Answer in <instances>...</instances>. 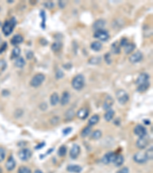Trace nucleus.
<instances>
[{"instance_id":"2f4dec72","label":"nucleus","mask_w":153,"mask_h":173,"mask_svg":"<svg viewBox=\"0 0 153 173\" xmlns=\"http://www.w3.org/2000/svg\"><path fill=\"white\" fill-rule=\"evenodd\" d=\"M91 126L85 127V128L82 130V132H81V136L84 137V138H85V137H87L89 135L91 134Z\"/></svg>"},{"instance_id":"8fccbe9b","label":"nucleus","mask_w":153,"mask_h":173,"mask_svg":"<svg viewBox=\"0 0 153 173\" xmlns=\"http://www.w3.org/2000/svg\"><path fill=\"white\" fill-rule=\"evenodd\" d=\"M26 56H27V59H31L33 57V52L31 51H28L26 52Z\"/></svg>"},{"instance_id":"49530a36","label":"nucleus","mask_w":153,"mask_h":173,"mask_svg":"<svg viewBox=\"0 0 153 173\" xmlns=\"http://www.w3.org/2000/svg\"><path fill=\"white\" fill-rule=\"evenodd\" d=\"M64 76V73H63V72L61 70H58V71L56 73V77L57 79H60V78H62Z\"/></svg>"},{"instance_id":"f3484780","label":"nucleus","mask_w":153,"mask_h":173,"mask_svg":"<svg viewBox=\"0 0 153 173\" xmlns=\"http://www.w3.org/2000/svg\"><path fill=\"white\" fill-rule=\"evenodd\" d=\"M23 41H24V38H23V36L19 34H17L12 37L10 42H11V44H12V45H19V44H21Z\"/></svg>"},{"instance_id":"f257e3e1","label":"nucleus","mask_w":153,"mask_h":173,"mask_svg":"<svg viewBox=\"0 0 153 173\" xmlns=\"http://www.w3.org/2000/svg\"><path fill=\"white\" fill-rule=\"evenodd\" d=\"M16 26V19L15 17H12L10 19L6 20L2 26V32L5 35H9L14 30L15 27Z\"/></svg>"},{"instance_id":"864d4df0","label":"nucleus","mask_w":153,"mask_h":173,"mask_svg":"<svg viewBox=\"0 0 153 173\" xmlns=\"http://www.w3.org/2000/svg\"><path fill=\"white\" fill-rule=\"evenodd\" d=\"M0 173H2V169L1 167H0Z\"/></svg>"},{"instance_id":"9b49d317","label":"nucleus","mask_w":153,"mask_h":173,"mask_svg":"<svg viewBox=\"0 0 153 173\" xmlns=\"http://www.w3.org/2000/svg\"><path fill=\"white\" fill-rule=\"evenodd\" d=\"M115 156H116V154L114 152H110L107 153V154H105L103 155V159H102V162H103V163L106 164V165L109 164V163L113 162V160H114Z\"/></svg>"},{"instance_id":"c9c22d12","label":"nucleus","mask_w":153,"mask_h":173,"mask_svg":"<svg viewBox=\"0 0 153 173\" xmlns=\"http://www.w3.org/2000/svg\"><path fill=\"white\" fill-rule=\"evenodd\" d=\"M40 16L42 18V22L41 23V26L42 29H44V28H45V22H46V15L44 13V10L41 11Z\"/></svg>"},{"instance_id":"3c124183","label":"nucleus","mask_w":153,"mask_h":173,"mask_svg":"<svg viewBox=\"0 0 153 173\" xmlns=\"http://www.w3.org/2000/svg\"><path fill=\"white\" fill-rule=\"evenodd\" d=\"M44 145H45L44 143H41V144H38V145H36V147H35V149H36V150H38V149H41V148H43Z\"/></svg>"},{"instance_id":"dca6fc26","label":"nucleus","mask_w":153,"mask_h":173,"mask_svg":"<svg viewBox=\"0 0 153 173\" xmlns=\"http://www.w3.org/2000/svg\"><path fill=\"white\" fill-rule=\"evenodd\" d=\"M113 103H114V100L110 96H107L106 99L104 100L103 102V108L105 110H109L113 106Z\"/></svg>"},{"instance_id":"58836bf2","label":"nucleus","mask_w":153,"mask_h":173,"mask_svg":"<svg viewBox=\"0 0 153 173\" xmlns=\"http://www.w3.org/2000/svg\"><path fill=\"white\" fill-rule=\"evenodd\" d=\"M65 116H66L67 119V120H70V119H72L74 116V112L73 110H68V111L66 112Z\"/></svg>"},{"instance_id":"4be33fe9","label":"nucleus","mask_w":153,"mask_h":173,"mask_svg":"<svg viewBox=\"0 0 153 173\" xmlns=\"http://www.w3.org/2000/svg\"><path fill=\"white\" fill-rule=\"evenodd\" d=\"M59 101H60V99H59L58 94L57 93V92H54L50 97L51 105L53 106H55L58 103Z\"/></svg>"},{"instance_id":"b1692460","label":"nucleus","mask_w":153,"mask_h":173,"mask_svg":"<svg viewBox=\"0 0 153 173\" xmlns=\"http://www.w3.org/2000/svg\"><path fill=\"white\" fill-rule=\"evenodd\" d=\"M100 121V116L98 115H93V116H91V118H90L88 121L89 126H93L95 125L96 124H97Z\"/></svg>"},{"instance_id":"37998d69","label":"nucleus","mask_w":153,"mask_h":173,"mask_svg":"<svg viewBox=\"0 0 153 173\" xmlns=\"http://www.w3.org/2000/svg\"><path fill=\"white\" fill-rule=\"evenodd\" d=\"M105 60L107 62V63L108 64H110L112 62V59H111V56L109 55V53H107L105 55Z\"/></svg>"},{"instance_id":"a211bd4d","label":"nucleus","mask_w":153,"mask_h":173,"mask_svg":"<svg viewBox=\"0 0 153 173\" xmlns=\"http://www.w3.org/2000/svg\"><path fill=\"white\" fill-rule=\"evenodd\" d=\"M67 170L71 173H80L82 172L83 169L81 165H69L67 167Z\"/></svg>"},{"instance_id":"ddd939ff","label":"nucleus","mask_w":153,"mask_h":173,"mask_svg":"<svg viewBox=\"0 0 153 173\" xmlns=\"http://www.w3.org/2000/svg\"><path fill=\"white\" fill-rule=\"evenodd\" d=\"M149 80V75L147 73H142L139 75V76L138 77V79H136L135 83L139 86V85H142V84H144L145 82H148Z\"/></svg>"},{"instance_id":"6e6d98bb","label":"nucleus","mask_w":153,"mask_h":173,"mask_svg":"<svg viewBox=\"0 0 153 173\" xmlns=\"http://www.w3.org/2000/svg\"><path fill=\"white\" fill-rule=\"evenodd\" d=\"M0 26H1V23H0Z\"/></svg>"},{"instance_id":"e433bc0d","label":"nucleus","mask_w":153,"mask_h":173,"mask_svg":"<svg viewBox=\"0 0 153 173\" xmlns=\"http://www.w3.org/2000/svg\"><path fill=\"white\" fill-rule=\"evenodd\" d=\"M18 173H32V171L27 166H21L18 169Z\"/></svg>"},{"instance_id":"4468645a","label":"nucleus","mask_w":153,"mask_h":173,"mask_svg":"<svg viewBox=\"0 0 153 173\" xmlns=\"http://www.w3.org/2000/svg\"><path fill=\"white\" fill-rule=\"evenodd\" d=\"M148 145V139L146 138V135L144 137H141L139 138V139L137 140L136 145L139 149H144L146 148Z\"/></svg>"},{"instance_id":"9d476101","label":"nucleus","mask_w":153,"mask_h":173,"mask_svg":"<svg viewBox=\"0 0 153 173\" xmlns=\"http://www.w3.org/2000/svg\"><path fill=\"white\" fill-rule=\"evenodd\" d=\"M133 159L135 162L139 163V164H143V163H145L148 161L145 155V153L142 152H138L135 154L133 156Z\"/></svg>"},{"instance_id":"7c9ffc66","label":"nucleus","mask_w":153,"mask_h":173,"mask_svg":"<svg viewBox=\"0 0 153 173\" xmlns=\"http://www.w3.org/2000/svg\"><path fill=\"white\" fill-rule=\"evenodd\" d=\"M61 47H62L61 43H60V42H55V43H53L52 45H51V49H52L54 52H58L61 49Z\"/></svg>"},{"instance_id":"a19ab883","label":"nucleus","mask_w":153,"mask_h":173,"mask_svg":"<svg viewBox=\"0 0 153 173\" xmlns=\"http://www.w3.org/2000/svg\"><path fill=\"white\" fill-rule=\"evenodd\" d=\"M6 158V150L4 148H0V162H2Z\"/></svg>"},{"instance_id":"603ef678","label":"nucleus","mask_w":153,"mask_h":173,"mask_svg":"<svg viewBox=\"0 0 153 173\" xmlns=\"http://www.w3.org/2000/svg\"><path fill=\"white\" fill-rule=\"evenodd\" d=\"M34 173H43V172L41 171V170H39V169H37V170H35V171L34 172Z\"/></svg>"},{"instance_id":"a878e982","label":"nucleus","mask_w":153,"mask_h":173,"mask_svg":"<svg viewBox=\"0 0 153 173\" xmlns=\"http://www.w3.org/2000/svg\"><path fill=\"white\" fill-rule=\"evenodd\" d=\"M25 65V61L24 58L18 57L15 59V65L18 68H23Z\"/></svg>"},{"instance_id":"6ab92c4d","label":"nucleus","mask_w":153,"mask_h":173,"mask_svg":"<svg viewBox=\"0 0 153 173\" xmlns=\"http://www.w3.org/2000/svg\"><path fill=\"white\" fill-rule=\"evenodd\" d=\"M105 25H106V21L103 20V19H98L93 23V28L96 31L101 30L104 28Z\"/></svg>"},{"instance_id":"2eb2a0df","label":"nucleus","mask_w":153,"mask_h":173,"mask_svg":"<svg viewBox=\"0 0 153 173\" xmlns=\"http://www.w3.org/2000/svg\"><path fill=\"white\" fill-rule=\"evenodd\" d=\"M76 116L80 119H86L89 116V110L87 108H81L76 112Z\"/></svg>"},{"instance_id":"c756f323","label":"nucleus","mask_w":153,"mask_h":173,"mask_svg":"<svg viewBox=\"0 0 153 173\" xmlns=\"http://www.w3.org/2000/svg\"><path fill=\"white\" fill-rule=\"evenodd\" d=\"M20 53H21L20 48L18 46H15V48H14L12 52V57H11V59H17V58L19 57Z\"/></svg>"},{"instance_id":"c03bdc74","label":"nucleus","mask_w":153,"mask_h":173,"mask_svg":"<svg viewBox=\"0 0 153 173\" xmlns=\"http://www.w3.org/2000/svg\"><path fill=\"white\" fill-rule=\"evenodd\" d=\"M117 173H129V170L127 167H123L119 169Z\"/></svg>"},{"instance_id":"79ce46f5","label":"nucleus","mask_w":153,"mask_h":173,"mask_svg":"<svg viewBox=\"0 0 153 173\" xmlns=\"http://www.w3.org/2000/svg\"><path fill=\"white\" fill-rule=\"evenodd\" d=\"M7 46H8V45H7V43H6V42L1 44V45H0V54L2 52H4L6 51V49H7Z\"/></svg>"},{"instance_id":"0eeeda50","label":"nucleus","mask_w":153,"mask_h":173,"mask_svg":"<svg viewBox=\"0 0 153 173\" xmlns=\"http://www.w3.org/2000/svg\"><path fill=\"white\" fill-rule=\"evenodd\" d=\"M134 133L136 135L139 136V138L144 137L147 134V130L145 127L142 125H137L134 128Z\"/></svg>"},{"instance_id":"de8ad7c7","label":"nucleus","mask_w":153,"mask_h":173,"mask_svg":"<svg viewBox=\"0 0 153 173\" xmlns=\"http://www.w3.org/2000/svg\"><path fill=\"white\" fill-rule=\"evenodd\" d=\"M44 6H46L47 8L48 9H51L54 7V3H53L52 2H47L44 3Z\"/></svg>"},{"instance_id":"423d86ee","label":"nucleus","mask_w":153,"mask_h":173,"mask_svg":"<svg viewBox=\"0 0 153 173\" xmlns=\"http://www.w3.org/2000/svg\"><path fill=\"white\" fill-rule=\"evenodd\" d=\"M31 156H32V152L30 149L27 148L21 149L18 152V157L22 161H27L30 159Z\"/></svg>"},{"instance_id":"f704fd0d","label":"nucleus","mask_w":153,"mask_h":173,"mask_svg":"<svg viewBox=\"0 0 153 173\" xmlns=\"http://www.w3.org/2000/svg\"><path fill=\"white\" fill-rule=\"evenodd\" d=\"M67 153V148L65 145H62L60 146L58 149V154L60 157H64L66 155Z\"/></svg>"},{"instance_id":"aec40b11","label":"nucleus","mask_w":153,"mask_h":173,"mask_svg":"<svg viewBox=\"0 0 153 173\" xmlns=\"http://www.w3.org/2000/svg\"><path fill=\"white\" fill-rule=\"evenodd\" d=\"M113 162L117 167H120L124 162V157L122 155H116Z\"/></svg>"},{"instance_id":"7ed1b4c3","label":"nucleus","mask_w":153,"mask_h":173,"mask_svg":"<svg viewBox=\"0 0 153 173\" xmlns=\"http://www.w3.org/2000/svg\"><path fill=\"white\" fill-rule=\"evenodd\" d=\"M116 96H117V99L119 103L121 104V105H125L126 103L128 102L129 99L128 93L123 89L118 90L117 93H116Z\"/></svg>"},{"instance_id":"f03ea898","label":"nucleus","mask_w":153,"mask_h":173,"mask_svg":"<svg viewBox=\"0 0 153 173\" xmlns=\"http://www.w3.org/2000/svg\"><path fill=\"white\" fill-rule=\"evenodd\" d=\"M72 87L75 90H81L84 86L85 79L83 75H76L72 80Z\"/></svg>"},{"instance_id":"20e7f679","label":"nucleus","mask_w":153,"mask_h":173,"mask_svg":"<svg viewBox=\"0 0 153 173\" xmlns=\"http://www.w3.org/2000/svg\"><path fill=\"white\" fill-rule=\"evenodd\" d=\"M44 79H45V76H44V74L38 73L32 79L30 82V85L32 87L37 88L38 86H40L44 82Z\"/></svg>"},{"instance_id":"ea45409f","label":"nucleus","mask_w":153,"mask_h":173,"mask_svg":"<svg viewBox=\"0 0 153 173\" xmlns=\"http://www.w3.org/2000/svg\"><path fill=\"white\" fill-rule=\"evenodd\" d=\"M6 67H7V63H6V62L5 61V60H3V59H1V60H0V71H5Z\"/></svg>"},{"instance_id":"09e8293b","label":"nucleus","mask_w":153,"mask_h":173,"mask_svg":"<svg viewBox=\"0 0 153 173\" xmlns=\"http://www.w3.org/2000/svg\"><path fill=\"white\" fill-rule=\"evenodd\" d=\"M71 131H72V128H65V129H64V131H63V133L66 135H68L69 133H71Z\"/></svg>"},{"instance_id":"393cba45","label":"nucleus","mask_w":153,"mask_h":173,"mask_svg":"<svg viewBox=\"0 0 153 173\" xmlns=\"http://www.w3.org/2000/svg\"><path fill=\"white\" fill-rule=\"evenodd\" d=\"M102 47H103V45H102L101 43L97 42H97H93V43H92L91 45V49L95 52H99L101 49H102Z\"/></svg>"},{"instance_id":"6e6552de","label":"nucleus","mask_w":153,"mask_h":173,"mask_svg":"<svg viewBox=\"0 0 153 173\" xmlns=\"http://www.w3.org/2000/svg\"><path fill=\"white\" fill-rule=\"evenodd\" d=\"M81 153V147L77 144H74L70 151V157L72 159H76Z\"/></svg>"},{"instance_id":"a18cd8bd","label":"nucleus","mask_w":153,"mask_h":173,"mask_svg":"<svg viewBox=\"0 0 153 173\" xmlns=\"http://www.w3.org/2000/svg\"><path fill=\"white\" fill-rule=\"evenodd\" d=\"M127 43H128V41H127V39H126V38H123V39L120 41V43H119V44H120L121 46H124V47H125L126 45H127Z\"/></svg>"},{"instance_id":"1a4fd4ad","label":"nucleus","mask_w":153,"mask_h":173,"mask_svg":"<svg viewBox=\"0 0 153 173\" xmlns=\"http://www.w3.org/2000/svg\"><path fill=\"white\" fill-rule=\"evenodd\" d=\"M143 58L142 53L140 51H137L135 53H133V55L129 57V61L132 63H138L141 61Z\"/></svg>"},{"instance_id":"5fc2aeb1","label":"nucleus","mask_w":153,"mask_h":173,"mask_svg":"<svg viewBox=\"0 0 153 173\" xmlns=\"http://www.w3.org/2000/svg\"><path fill=\"white\" fill-rule=\"evenodd\" d=\"M1 42H2V40H1V38H0V45H1V44H2V43H1Z\"/></svg>"},{"instance_id":"72a5a7b5","label":"nucleus","mask_w":153,"mask_h":173,"mask_svg":"<svg viewBox=\"0 0 153 173\" xmlns=\"http://www.w3.org/2000/svg\"><path fill=\"white\" fill-rule=\"evenodd\" d=\"M102 136V133H101L100 130H96L94 131L92 135H91V138L95 140H97L99 138H100Z\"/></svg>"},{"instance_id":"bb28decb","label":"nucleus","mask_w":153,"mask_h":173,"mask_svg":"<svg viewBox=\"0 0 153 173\" xmlns=\"http://www.w3.org/2000/svg\"><path fill=\"white\" fill-rule=\"evenodd\" d=\"M149 86H150V82H145V83L142 84V85L138 86V87H137V91L139 92H145V91H146V90L149 89Z\"/></svg>"},{"instance_id":"473e14b6","label":"nucleus","mask_w":153,"mask_h":173,"mask_svg":"<svg viewBox=\"0 0 153 173\" xmlns=\"http://www.w3.org/2000/svg\"><path fill=\"white\" fill-rule=\"evenodd\" d=\"M145 157H146L147 160H152V158H153L152 146L150 149H149L146 150V152H145Z\"/></svg>"},{"instance_id":"cd10ccee","label":"nucleus","mask_w":153,"mask_h":173,"mask_svg":"<svg viewBox=\"0 0 153 173\" xmlns=\"http://www.w3.org/2000/svg\"><path fill=\"white\" fill-rule=\"evenodd\" d=\"M135 49V45L134 43H127V45L125 46V53L126 54H130Z\"/></svg>"},{"instance_id":"5701e85b","label":"nucleus","mask_w":153,"mask_h":173,"mask_svg":"<svg viewBox=\"0 0 153 173\" xmlns=\"http://www.w3.org/2000/svg\"><path fill=\"white\" fill-rule=\"evenodd\" d=\"M114 116H115L114 110L113 109L107 110V112H106L104 115L105 120L107 121V122H110V121L113 118Z\"/></svg>"},{"instance_id":"412c9836","label":"nucleus","mask_w":153,"mask_h":173,"mask_svg":"<svg viewBox=\"0 0 153 173\" xmlns=\"http://www.w3.org/2000/svg\"><path fill=\"white\" fill-rule=\"evenodd\" d=\"M70 99H71V95L68 92H65L63 93L61 99H60V104L61 106H66L67 104H68L70 102Z\"/></svg>"},{"instance_id":"c85d7f7f","label":"nucleus","mask_w":153,"mask_h":173,"mask_svg":"<svg viewBox=\"0 0 153 173\" xmlns=\"http://www.w3.org/2000/svg\"><path fill=\"white\" fill-rule=\"evenodd\" d=\"M102 61V59L100 56H94V57H92L89 59L88 62L91 65H98L100 64Z\"/></svg>"},{"instance_id":"4c0bfd02","label":"nucleus","mask_w":153,"mask_h":173,"mask_svg":"<svg viewBox=\"0 0 153 173\" xmlns=\"http://www.w3.org/2000/svg\"><path fill=\"white\" fill-rule=\"evenodd\" d=\"M112 49H113V52L116 54H118V53L120 52V48H119V44H117V43H113L112 45Z\"/></svg>"},{"instance_id":"f8f14e48","label":"nucleus","mask_w":153,"mask_h":173,"mask_svg":"<svg viewBox=\"0 0 153 173\" xmlns=\"http://www.w3.org/2000/svg\"><path fill=\"white\" fill-rule=\"evenodd\" d=\"M15 165H16V162L15 161L14 158L12 155L9 156V158L8 159L7 162L6 163V168L8 171H12L13 169L15 168Z\"/></svg>"},{"instance_id":"39448f33","label":"nucleus","mask_w":153,"mask_h":173,"mask_svg":"<svg viewBox=\"0 0 153 173\" xmlns=\"http://www.w3.org/2000/svg\"><path fill=\"white\" fill-rule=\"evenodd\" d=\"M93 37L96 39H99V40L103 41V42H106L109 39V33L106 30L101 29V30L95 31L94 34H93Z\"/></svg>"}]
</instances>
